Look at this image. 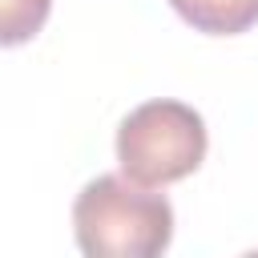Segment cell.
<instances>
[{
    "instance_id": "277c9868",
    "label": "cell",
    "mask_w": 258,
    "mask_h": 258,
    "mask_svg": "<svg viewBox=\"0 0 258 258\" xmlns=\"http://www.w3.org/2000/svg\"><path fill=\"white\" fill-rule=\"evenodd\" d=\"M52 12V0H0V48L28 44Z\"/></svg>"
},
{
    "instance_id": "7a4b0ae2",
    "label": "cell",
    "mask_w": 258,
    "mask_h": 258,
    "mask_svg": "<svg viewBox=\"0 0 258 258\" xmlns=\"http://www.w3.org/2000/svg\"><path fill=\"white\" fill-rule=\"evenodd\" d=\"M206 121L185 101H145L117 125L121 177L145 189L173 185L206 161Z\"/></svg>"
},
{
    "instance_id": "6da1fadb",
    "label": "cell",
    "mask_w": 258,
    "mask_h": 258,
    "mask_svg": "<svg viewBox=\"0 0 258 258\" xmlns=\"http://www.w3.org/2000/svg\"><path fill=\"white\" fill-rule=\"evenodd\" d=\"M81 258H161L173 242V206L165 194L101 173L73 202Z\"/></svg>"
},
{
    "instance_id": "5b68a950",
    "label": "cell",
    "mask_w": 258,
    "mask_h": 258,
    "mask_svg": "<svg viewBox=\"0 0 258 258\" xmlns=\"http://www.w3.org/2000/svg\"><path fill=\"white\" fill-rule=\"evenodd\" d=\"M242 258H258V250H246V254H242Z\"/></svg>"
},
{
    "instance_id": "3957f363",
    "label": "cell",
    "mask_w": 258,
    "mask_h": 258,
    "mask_svg": "<svg viewBox=\"0 0 258 258\" xmlns=\"http://www.w3.org/2000/svg\"><path fill=\"white\" fill-rule=\"evenodd\" d=\"M169 8L206 36H238L258 24V0H169Z\"/></svg>"
}]
</instances>
